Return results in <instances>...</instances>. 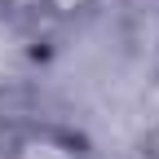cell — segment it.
Instances as JSON below:
<instances>
[{"label":"cell","mask_w":159,"mask_h":159,"mask_svg":"<svg viewBox=\"0 0 159 159\" xmlns=\"http://www.w3.org/2000/svg\"><path fill=\"white\" fill-rule=\"evenodd\" d=\"M18 159H71V150L53 146V142H31V146H22Z\"/></svg>","instance_id":"6da1fadb"}]
</instances>
